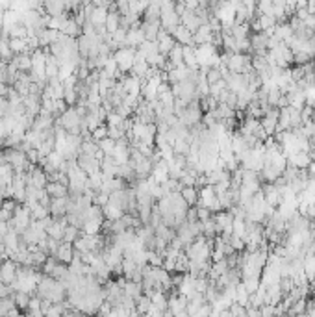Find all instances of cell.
<instances>
[{"mask_svg": "<svg viewBox=\"0 0 315 317\" xmlns=\"http://www.w3.org/2000/svg\"><path fill=\"white\" fill-rule=\"evenodd\" d=\"M67 204H69V197L63 198H52V202L49 206L50 217L54 219H62L67 215Z\"/></svg>", "mask_w": 315, "mask_h": 317, "instance_id": "cell-14", "label": "cell"}, {"mask_svg": "<svg viewBox=\"0 0 315 317\" xmlns=\"http://www.w3.org/2000/svg\"><path fill=\"white\" fill-rule=\"evenodd\" d=\"M278 119H280V110H278V108H269V110L265 112V115L259 119L261 128L265 130V134L269 135V137H273V134L276 132Z\"/></svg>", "mask_w": 315, "mask_h": 317, "instance_id": "cell-4", "label": "cell"}, {"mask_svg": "<svg viewBox=\"0 0 315 317\" xmlns=\"http://www.w3.org/2000/svg\"><path fill=\"white\" fill-rule=\"evenodd\" d=\"M139 317H150V316H148V314H145V316H139Z\"/></svg>", "mask_w": 315, "mask_h": 317, "instance_id": "cell-58", "label": "cell"}, {"mask_svg": "<svg viewBox=\"0 0 315 317\" xmlns=\"http://www.w3.org/2000/svg\"><path fill=\"white\" fill-rule=\"evenodd\" d=\"M261 193H263V198H265V202L269 206L278 208L282 204V193L274 184H263L261 186Z\"/></svg>", "mask_w": 315, "mask_h": 317, "instance_id": "cell-8", "label": "cell"}, {"mask_svg": "<svg viewBox=\"0 0 315 317\" xmlns=\"http://www.w3.org/2000/svg\"><path fill=\"white\" fill-rule=\"evenodd\" d=\"M76 163L78 167L84 171L87 176H93V175H98L100 173V163L95 156H85V154H78L76 158Z\"/></svg>", "mask_w": 315, "mask_h": 317, "instance_id": "cell-5", "label": "cell"}, {"mask_svg": "<svg viewBox=\"0 0 315 317\" xmlns=\"http://www.w3.org/2000/svg\"><path fill=\"white\" fill-rule=\"evenodd\" d=\"M6 115H9V100L0 99V119H4Z\"/></svg>", "mask_w": 315, "mask_h": 317, "instance_id": "cell-54", "label": "cell"}, {"mask_svg": "<svg viewBox=\"0 0 315 317\" xmlns=\"http://www.w3.org/2000/svg\"><path fill=\"white\" fill-rule=\"evenodd\" d=\"M173 39L176 41V45H182V47H195V43H193V34H191L186 26H182V24L175 30Z\"/></svg>", "mask_w": 315, "mask_h": 317, "instance_id": "cell-17", "label": "cell"}, {"mask_svg": "<svg viewBox=\"0 0 315 317\" xmlns=\"http://www.w3.org/2000/svg\"><path fill=\"white\" fill-rule=\"evenodd\" d=\"M184 63L188 65V69L198 70V62L195 56V47H184Z\"/></svg>", "mask_w": 315, "mask_h": 317, "instance_id": "cell-32", "label": "cell"}, {"mask_svg": "<svg viewBox=\"0 0 315 317\" xmlns=\"http://www.w3.org/2000/svg\"><path fill=\"white\" fill-rule=\"evenodd\" d=\"M80 234H82V230L80 228H76V226L69 225L67 228H65V232H63V243H74V241L80 238Z\"/></svg>", "mask_w": 315, "mask_h": 317, "instance_id": "cell-42", "label": "cell"}, {"mask_svg": "<svg viewBox=\"0 0 315 317\" xmlns=\"http://www.w3.org/2000/svg\"><path fill=\"white\" fill-rule=\"evenodd\" d=\"M9 39H28V30L24 28V24H15L13 28L7 32Z\"/></svg>", "mask_w": 315, "mask_h": 317, "instance_id": "cell-44", "label": "cell"}, {"mask_svg": "<svg viewBox=\"0 0 315 317\" xmlns=\"http://www.w3.org/2000/svg\"><path fill=\"white\" fill-rule=\"evenodd\" d=\"M98 152V143L93 139H84L82 141V147H80V154L85 156H95Z\"/></svg>", "mask_w": 315, "mask_h": 317, "instance_id": "cell-43", "label": "cell"}, {"mask_svg": "<svg viewBox=\"0 0 315 317\" xmlns=\"http://www.w3.org/2000/svg\"><path fill=\"white\" fill-rule=\"evenodd\" d=\"M295 317H310L308 314H301V316H295Z\"/></svg>", "mask_w": 315, "mask_h": 317, "instance_id": "cell-57", "label": "cell"}, {"mask_svg": "<svg viewBox=\"0 0 315 317\" xmlns=\"http://www.w3.org/2000/svg\"><path fill=\"white\" fill-rule=\"evenodd\" d=\"M160 24L161 30H165L169 35L175 34V30L182 24L180 22V15L176 13V4L175 2H160Z\"/></svg>", "mask_w": 315, "mask_h": 317, "instance_id": "cell-1", "label": "cell"}, {"mask_svg": "<svg viewBox=\"0 0 315 317\" xmlns=\"http://www.w3.org/2000/svg\"><path fill=\"white\" fill-rule=\"evenodd\" d=\"M119 28H121V15L117 11V7H115V4H112L110 11H108V19H106V32L113 35Z\"/></svg>", "mask_w": 315, "mask_h": 317, "instance_id": "cell-16", "label": "cell"}, {"mask_svg": "<svg viewBox=\"0 0 315 317\" xmlns=\"http://www.w3.org/2000/svg\"><path fill=\"white\" fill-rule=\"evenodd\" d=\"M93 317H97V316H93Z\"/></svg>", "mask_w": 315, "mask_h": 317, "instance_id": "cell-60", "label": "cell"}, {"mask_svg": "<svg viewBox=\"0 0 315 317\" xmlns=\"http://www.w3.org/2000/svg\"><path fill=\"white\" fill-rule=\"evenodd\" d=\"M15 291L11 286H7V284H4V282H0V299H6V297H11Z\"/></svg>", "mask_w": 315, "mask_h": 317, "instance_id": "cell-53", "label": "cell"}, {"mask_svg": "<svg viewBox=\"0 0 315 317\" xmlns=\"http://www.w3.org/2000/svg\"><path fill=\"white\" fill-rule=\"evenodd\" d=\"M206 80H208V84L210 85H213L223 80V74H221V70L219 69H210L206 72Z\"/></svg>", "mask_w": 315, "mask_h": 317, "instance_id": "cell-48", "label": "cell"}, {"mask_svg": "<svg viewBox=\"0 0 315 317\" xmlns=\"http://www.w3.org/2000/svg\"><path fill=\"white\" fill-rule=\"evenodd\" d=\"M7 137H9V132H7L6 125H4V119H0V139L6 141Z\"/></svg>", "mask_w": 315, "mask_h": 317, "instance_id": "cell-56", "label": "cell"}, {"mask_svg": "<svg viewBox=\"0 0 315 317\" xmlns=\"http://www.w3.org/2000/svg\"><path fill=\"white\" fill-rule=\"evenodd\" d=\"M141 28L145 32V39H147V41H156V39H158V34H160V30H161V24L160 22L143 21L141 22Z\"/></svg>", "mask_w": 315, "mask_h": 317, "instance_id": "cell-27", "label": "cell"}, {"mask_svg": "<svg viewBox=\"0 0 315 317\" xmlns=\"http://www.w3.org/2000/svg\"><path fill=\"white\" fill-rule=\"evenodd\" d=\"M102 225H104V221H100V219L85 221L84 226H82V234H85V236H98L102 232Z\"/></svg>", "mask_w": 315, "mask_h": 317, "instance_id": "cell-30", "label": "cell"}, {"mask_svg": "<svg viewBox=\"0 0 315 317\" xmlns=\"http://www.w3.org/2000/svg\"><path fill=\"white\" fill-rule=\"evenodd\" d=\"M167 310L173 312V316L180 314V312H186V310H188V299H186V297H182V295L171 297V299H169Z\"/></svg>", "mask_w": 315, "mask_h": 317, "instance_id": "cell-25", "label": "cell"}, {"mask_svg": "<svg viewBox=\"0 0 315 317\" xmlns=\"http://www.w3.org/2000/svg\"><path fill=\"white\" fill-rule=\"evenodd\" d=\"M312 108H314V110H315V102H314V106H312Z\"/></svg>", "mask_w": 315, "mask_h": 317, "instance_id": "cell-59", "label": "cell"}, {"mask_svg": "<svg viewBox=\"0 0 315 317\" xmlns=\"http://www.w3.org/2000/svg\"><path fill=\"white\" fill-rule=\"evenodd\" d=\"M213 41H215V34L211 32L210 24H202V26L193 34V43H195V47H200V45H213Z\"/></svg>", "mask_w": 315, "mask_h": 317, "instance_id": "cell-11", "label": "cell"}, {"mask_svg": "<svg viewBox=\"0 0 315 317\" xmlns=\"http://www.w3.org/2000/svg\"><path fill=\"white\" fill-rule=\"evenodd\" d=\"M98 148H100L106 156H113V152H115V141L106 137V139L98 141Z\"/></svg>", "mask_w": 315, "mask_h": 317, "instance_id": "cell-46", "label": "cell"}, {"mask_svg": "<svg viewBox=\"0 0 315 317\" xmlns=\"http://www.w3.org/2000/svg\"><path fill=\"white\" fill-rule=\"evenodd\" d=\"M145 21L147 22H160L161 11H160V2H150L145 11Z\"/></svg>", "mask_w": 315, "mask_h": 317, "instance_id": "cell-34", "label": "cell"}, {"mask_svg": "<svg viewBox=\"0 0 315 317\" xmlns=\"http://www.w3.org/2000/svg\"><path fill=\"white\" fill-rule=\"evenodd\" d=\"M102 213H104V221H110V223H115V221H119L125 215V211L121 210L119 206L110 204V202L102 208Z\"/></svg>", "mask_w": 315, "mask_h": 317, "instance_id": "cell-28", "label": "cell"}, {"mask_svg": "<svg viewBox=\"0 0 315 317\" xmlns=\"http://www.w3.org/2000/svg\"><path fill=\"white\" fill-rule=\"evenodd\" d=\"M167 60L173 63V67H178V65L184 63V47L182 45H176L175 49L169 52Z\"/></svg>", "mask_w": 315, "mask_h": 317, "instance_id": "cell-38", "label": "cell"}, {"mask_svg": "<svg viewBox=\"0 0 315 317\" xmlns=\"http://www.w3.org/2000/svg\"><path fill=\"white\" fill-rule=\"evenodd\" d=\"M312 156L310 152H295V154L287 156V165L289 167H295L299 171H308V167L312 165Z\"/></svg>", "mask_w": 315, "mask_h": 317, "instance_id": "cell-9", "label": "cell"}, {"mask_svg": "<svg viewBox=\"0 0 315 317\" xmlns=\"http://www.w3.org/2000/svg\"><path fill=\"white\" fill-rule=\"evenodd\" d=\"M28 173H30V184L28 186H34V188H37V190H45V188H47V184H49V176H47V173H45L39 165H34Z\"/></svg>", "mask_w": 315, "mask_h": 317, "instance_id": "cell-12", "label": "cell"}, {"mask_svg": "<svg viewBox=\"0 0 315 317\" xmlns=\"http://www.w3.org/2000/svg\"><path fill=\"white\" fill-rule=\"evenodd\" d=\"M17 269L19 265L13 260H6L0 265V282H4L7 286H13V282L17 280Z\"/></svg>", "mask_w": 315, "mask_h": 317, "instance_id": "cell-7", "label": "cell"}, {"mask_svg": "<svg viewBox=\"0 0 315 317\" xmlns=\"http://www.w3.org/2000/svg\"><path fill=\"white\" fill-rule=\"evenodd\" d=\"M11 297H13L15 306L21 310V314L28 312V304H30V299H32V295H28V293H22V291H15Z\"/></svg>", "mask_w": 315, "mask_h": 317, "instance_id": "cell-33", "label": "cell"}, {"mask_svg": "<svg viewBox=\"0 0 315 317\" xmlns=\"http://www.w3.org/2000/svg\"><path fill=\"white\" fill-rule=\"evenodd\" d=\"M143 54L145 58H148V56H154V54H160V49H158V43L156 41H143V45H141L139 49H137Z\"/></svg>", "mask_w": 315, "mask_h": 317, "instance_id": "cell-40", "label": "cell"}, {"mask_svg": "<svg viewBox=\"0 0 315 317\" xmlns=\"http://www.w3.org/2000/svg\"><path fill=\"white\" fill-rule=\"evenodd\" d=\"M143 41H145V32L141 28V24L132 26V28L126 32L125 47H128V49H139L141 45H143Z\"/></svg>", "mask_w": 315, "mask_h": 317, "instance_id": "cell-10", "label": "cell"}, {"mask_svg": "<svg viewBox=\"0 0 315 317\" xmlns=\"http://www.w3.org/2000/svg\"><path fill=\"white\" fill-rule=\"evenodd\" d=\"M108 11H110V7H95V9H93V13H91V19H89V22H91L93 26H95V30H97V28H102V26H106Z\"/></svg>", "mask_w": 315, "mask_h": 317, "instance_id": "cell-23", "label": "cell"}, {"mask_svg": "<svg viewBox=\"0 0 315 317\" xmlns=\"http://www.w3.org/2000/svg\"><path fill=\"white\" fill-rule=\"evenodd\" d=\"M74 258V247L70 245V243H62L60 249H58V254H56V260L65 263V265H69L70 261Z\"/></svg>", "mask_w": 315, "mask_h": 317, "instance_id": "cell-22", "label": "cell"}, {"mask_svg": "<svg viewBox=\"0 0 315 317\" xmlns=\"http://www.w3.org/2000/svg\"><path fill=\"white\" fill-rule=\"evenodd\" d=\"M180 195H182V198L186 200V204H188L189 208H193V206L198 202V190H196V188H184V190L180 191Z\"/></svg>", "mask_w": 315, "mask_h": 317, "instance_id": "cell-36", "label": "cell"}, {"mask_svg": "<svg viewBox=\"0 0 315 317\" xmlns=\"http://www.w3.org/2000/svg\"><path fill=\"white\" fill-rule=\"evenodd\" d=\"M108 137L113 139V141H119V139H123V137H126V134L121 130V128H110L108 127Z\"/></svg>", "mask_w": 315, "mask_h": 317, "instance_id": "cell-51", "label": "cell"}, {"mask_svg": "<svg viewBox=\"0 0 315 317\" xmlns=\"http://www.w3.org/2000/svg\"><path fill=\"white\" fill-rule=\"evenodd\" d=\"M65 2H58V0H52V2H45V15L49 17H62L65 15Z\"/></svg>", "mask_w": 315, "mask_h": 317, "instance_id": "cell-26", "label": "cell"}, {"mask_svg": "<svg viewBox=\"0 0 315 317\" xmlns=\"http://www.w3.org/2000/svg\"><path fill=\"white\" fill-rule=\"evenodd\" d=\"M15 65H17V69L19 72H30L32 70V56L30 54H21V56H13L11 60Z\"/></svg>", "mask_w": 315, "mask_h": 317, "instance_id": "cell-31", "label": "cell"}, {"mask_svg": "<svg viewBox=\"0 0 315 317\" xmlns=\"http://www.w3.org/2000/svg\"><path fill=\"white\" fill-rule=\"evenodd\" d=\"M123 117H121L119 113H108V117H106V127H110V128H121V125H123Z\"/></svg>", "mask_w": 315, "mask_h": 317, "instance_id": "cell-47", "label": "cell"}, {"mask_svg": "<svg viewBox=\"0 0 315 317\" xmlns=\"http://www.w3.org/2000/svg\"><path fill=\"white\" fill-rule=\"evenodd\" d=\"M150 301H152V304H154L158 310L161 312H165L167 310V306H169V297H165V293H154V295L150 297Z\"/></svg>", "mask_w": 315, "mask_h": 317, "instance_id": "cell-45", "label": "cell"}, {"mask_svg": "<svg viewBox=\"0 0 315 317\" xmlns=\"http://www.w3.org/2000/svg\"><path fill=\"white\" fill-rule=\"evenodd\" d=\"M13 178H15V171L9 163L0 165V190H6L7 186H11V184H13Z\"/></svg>", "mask_w": 315, "mask_h": 317, "instance_id": "cell-24", "label": "cell"}, {"mask_svg": "<svg viewBox=\"0 0 315 317\" xmlns=\"http://www.w3.org/2000/svg\"><path fill=\"white\" fill-rule=\"evenodd\" d=\"M230 35L236 41L249 39V37H251V24H249V22H245V24H234L230 30Z\"/></svg>", "mask_w": 315, "mask_h": 317, "instance_id": "cell-29", "label": "cell"}, {"mask_svg": "<svg viewBox=\"0 0 315 317\" xmlns=\"http://www.w3.org/2000/svg\"><path fill=\"white\" fill-rule=\"evenodd\" d=\"M13 60V52L9 50V39L7 37H0V62L9 63Z\"/></svg>", "mask_w": 315, "mask_h": 317, "instance_id": "cell-37", "label": "cell"}, {"mask_svg": "<svg viewBox=\"0 0 315 317\" xmlns=\"http://www.w3.org/2000/svg\"><path fill=\"white\" fill-rule=\"evenodd\" d=\"M30 211H32V221H43V219H47L50 215L49 208L41 206L39 202L34 206H30Z\"/></svg>", "mask_w": 315, "mask_h": 317, "instance_id": "cell-41", "label": "cell"}, {"mask_svg": "<svg viewBox=\"0 0 315 317\" xmlns=\"http://www.w3.org/2000/svg\"><path fill=\"white\" fill-rule=\"evenodd\" d=\"M19 245H21V236L15 230H7V234L4 236V251H6L7 258H9V254L19 249Z\"/></svg>", "mask_w": 315, "mask_h": 317, "instance_id": "cell-19", "label": "cell"}, {"mask_svg": "<svg viewBox=\"0 0 315 317\" xmlns=\"http://www.w3.org/2000/svg\"><path fill=\"white\" fill-rule=\"evenodd\" d=\"M106 137H108V127H106V125H102V127H98L97 130H95V132H93L91 134V139L93 141H102V139H106Z\"/></svg>", "mask_w": 315, "mask_h": 317, "instance_id": "cell-49", "label": "cell"}, {"mask_svg": "<svg viewBox=\"0 0 315 317\" xmlns=\"http://www.w3.org/2000/svg\"><path fill=\"white\" fill-rule=\"evenodd\" d=\"M60 34L67 35V37H72V39H78V37L82 35V28H80V24L74 21V17H67V19L62 22V26H60Z\"/></svg>", "mask_w": 315, "mask_h": 317, "instance_id": "cell-13", "label": "cell"}, {"mask_svg": "<svg viewBox=\"0 0 315 317\" xmlns=\"http://www.w3.org/2000/svg\"><path fill=\"white\" fill-rule=\"evenodd\" d=\"M171 89H173V95L176 99L186 102V104H191V102L198 100V97H196V78H188L184 82H178Z\"/></svg>", "mask_w": 315, "mask_h": 317, "instance_id": "cell-2", "label": "cell"}, {"mask_svg": "<svg viewBox=\"0 0 315 317\" xmlns=\"http://www.w3.org/2000/svg\"><path fill=\"white\" fill-rule=\"evenodd\" d=\"M186 221H188V223H196V221H198V215H196V208H189L188 213H186Z\"/></svg>", "mask_w": 315, "mask_h": 317, "instance_id": "cell-55", "label": "cell"}, {"mask_svg": "<svg viewBox=\"0 0 315 317\" xmlns=\"http://www.w3.org/2000/svg\"><path fill=\"white\" fill-rule=\"evenodd\" d=\"M202 234H204V238H206V240H215V238H217L219 230H217V223H215V219L211 217V219H208V221H204L202 223Z\"/></svg>", "mask_w": 315, "mask_h": 317, "instance_id": "cell-35", "label": "cell"}, {"mask_svg": "<svg viewBox=\"0 0 315 317\" xmlns=\"http://www.w3.org/2000/svg\"><path fill=\"white\" fill-rule=\"evenodd\" d=\"M156 43H158V49H160V54H163V56H169V52L176 47V41L173 39V35H169L165 30H160V34H158V39H156Z\"/></svg>", "mask_w": 315, "mask_h": 317, "instance_id": "cell-15", "label": "cell"}, {"mask_svg": "<svg viewBox=\"0 0 315 317\" xmlns=\"http://www.w3.org/2000/svg\"><path fill=\"white\" fill-rule=\"evenodd\" d=\"M152 178H154L158 184H165L169 180V165L165 160H160L152 165Z\"/></svg>", "mask_w": 315, "mask_h": 317, "instance_id": "cell-18", "label": "cell"}, {"mask_svg": "<svg viewBox=\"0 0 315 317\" xmlns=\"http://www.w3.org/2000/svg\"><path fill=\"white\" fill-rule=\"evenodd\" d=\"M45 191H47V195H49L50 198L69 197V188H67V186H62V184H58V182H49L47 188H45Z\"/></svg>", "mask_w": 315, "mask_h": 317, "instance_id": "cell-20", "label": "cell"}, {"mask_svg": "<svg viewBox=\"0 0 315 317\" xmlns=\"http://www.w3.org/2000/svg\"><path fill=\"white\" fill-rule=\"evenodd\" d=\"M117 163L113 160V156H106L102 163H100V173L104 175V178H117Z\"/></svg>", "mask_w": 315, "mask_h": 317, "instance_id": "cell-21", "label": "cell"}, {"mask_svg": "<svg viewBox=\"0 0 315 317\" xmlns=\"http://www.w3.org/2000/svg\"><path fill=\"white\" fill-rule=\"evenodd\" d=\"M150 308H152V301H150V297L141 295L139 299L135 301V312H137L139 316H145V314H148V312H150Z\"/></svg>", "mask_w": 315, "mask_h": 317, "instance_id": "cell-39", "label": "cell"}, {"mask_svg": "<svg viewBox=\"0 0 315 317\" xmlns=\"http://www.w3.org/2000/svg\"><path fill=\"white\" fill-rule=\"evenodd\" d=\"M135 52H137V49H128V47H123V49L113 52V58H115V62L119 65L121 72H128V70L133 69V63H135Z\"/></svg>", "mask_w": 315, "mask_h": 317, "instance_id": "cell-3", "label": "cell"}, {"mask_svg": "<svg viewBox=\"0 0 315 317\" xmlns=\"http://www.w3.org/2000/svg\"><path fill=\"white\" fill-rule=\"evenodd\" d=\"M121 84L125 87L126 95H130V97H135V99H139L141 97V87H143V80L137 76H121Z\"/></svg>", "mask_w": 315, "mask_h": 317, "instance_id": "cell-6", "label": "cell"}, {"mask_svg": "<svg viewBox=\"0 0 315 317\" xmlns=\"http://www.w3.org/2000/svg\"><path fill=\"white\" fill-rule=\"evenodd\" d=\"M108 202H110V195H106V193H97V195L93 197V204H95V206L104 208Z\"/></svg>", "mask_w": 315, "mask_h": 317, "instance_id": "cell-50", "label": "cell"}, {"mask_svg": "<svg viewBox=\"0 0 315 317\" xmlns=\"http://www.w3.org/2000/svg\"><path fill=\"white\" fill-rule=\"evenodd\" d=\"M196 215H198V221H200V223H204V221H208V219L213 217V215H211V211L208 210V208H202V206H198V208H196Z\"/></svg>", "mask_w": 315, "mask_h": 317, "instance_id": "cell-52", "label": "cell"}]
</instances>
